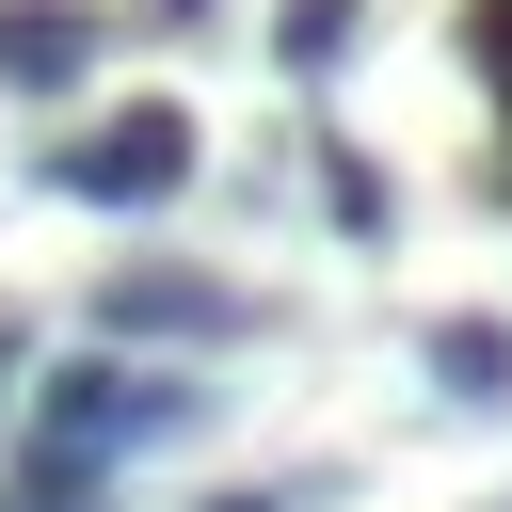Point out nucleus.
Wrapping results in <instances>:
<instances>
[{"label": "nucleus", "mask_w": 512, "mask_h": 512, "mask_svg": "<svg viewBox=\"0 0 512 512\" xmlns=\"http://www.w3.org/2000/svg\"><path fill=\"white\" fill-rule=\"evenodd\" d=\"M176 16H208V0H176Z\"/></svg>", "instance_id": "9d476101"}, {"label": "nucleus", "mask_w": 512, "mask_h": 512, "mask_svg": "<svg viewBox=\"0 0 512 512\" xmlns=\"http://www.w3.org/2000/svg\"><path fill=\"white\" fill-rule=\"evenodd\" d=\"M464 48H480V64H496V96H512V0H480V16H464Z\"/></svg>", "instance_id": "0eeeda50"}, {"label": "nucleus", "mask_w": 512, "mask_h": 512, "mask_svg": "<svg viewBox=\"0 0 512 512\" xmlns=\"http://www.w3.org/2000/svg\"><path fill=\"white\" fill-rule=\"evenodd\" d=\"M0 512H80V496H32V480H16V496H0Z\"/></svg>", "instance_id": "1a4fd4ad"}, {"label": "nucleus", "mask_w": 512, "mask_h": 512, "mask_svg": "<svg viewBox=\"0 0 512 512\" xmlns=\"http://www.w3.org/2000/svg\"><path fill=\"white\" fill-rule=\"evenodd\" d=\"M272 48H288V64H304V80H320V64H336V48H352V0H288V32H272Z\"/></svg>", "instance_id": "39448f33"}, {"label": "nucleus", "mask_w": 512, "mask_h": 512, "mask_svg": "<svg viewBox=\"0 0 512 512\" xmlns=\"http://www.w3.org/2000/svg\"><path fill=\"white\" fill-rule=\"evenodd\" d=\"M64 192H96V208H176V192H192V112H176V96H128L96 144H64Z\"/></svg>", "instance_id": "f257e3e1"}, {"label": "nucleus", "mask_w": 512, "mask_h": 512, "mask_svg": "<svg viewBox=\"0 0 512 512\" xmlns=\"http://www.w3.org/2000/svg\"><path fill=\"white\" fill-rule=\"evenodd\" d=\"M80 64H96V16L80 0H0V80L16 96H64Z\"/></svg>", "instance_id": "7ed1b4c3"}, {"label": "nucleus", "mask_w": 512, "mask_h": 512, "mask_svg": "<svg viewBox=\"0 0 512 512\" xmlns=\"http://www.w3.org/2000/svg\"><path fill=\"white\" fill-rule=\"evenodd\" d=\"M112 336H160V352H208V336H240V304L208 288V272H112V304H96Z\"/></svg>", "instance_id": "f03ea898"}, {"label": "nucleus", "mask_w": 512, "mask_h": 512, "mask_svg": "<svg viewBox=\"0 0 512 512\" xmlns=\"http://www.w3.org/2000/svg\"><path fill=\"white\" fill-rule=\"evenodd\" d=\"M432 384L448 400H512V336L496 320H432Z\"/></svg>", "instance_id": "20e7f679"}, {"label": "nucleus", "mask_w": 512, "mask_h": 512, "mask_svg": "<svg viewBox=\"0 0 512 512\" xmlns=\"http://www.w3.org/2000/svg\"><path fill=\"white\" fill-rule=\"evenodd\" d=\"M208 512H304V496H208Z\"/></svg>", "instance_id": "6e6552de"}, {"label": "nucleus", "mask_w": 512, "mask_h": 512, "mask_svg": "<svg viewBox=\"0 0 512 512\" xmlns=\"http://www.w3.org/2000/svg\"><path fill=\"white\" fill-rule=\"evenodd\" d=\"M320 208H336L352 240H384V176H368V160H320Z\"/></svg>", "instance_id": "423d86ee"}]
</instances>
